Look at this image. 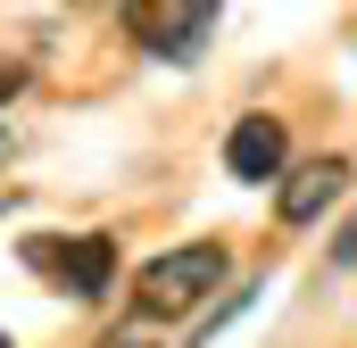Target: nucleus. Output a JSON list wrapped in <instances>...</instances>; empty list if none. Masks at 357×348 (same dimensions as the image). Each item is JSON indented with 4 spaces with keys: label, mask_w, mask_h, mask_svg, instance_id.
<instances>
[{
    "label": "nucleus",
    "mask_w": 357,
    "mask_h": 348,
    "mask_svg": "<svg viewBox=\"0 0 357 348\" xmlns=\"http://www.w3.org/2000/svg\"><path fill=\"white\" fill-rule=\"evenodd\" d=\"M125 33L150 58H199L216 33V8L208 0H150V8H125Z\"/></svg>",
    "instance_id": "nucleus-3"
},
{
    "label": "nucleus",
    "mask_w": 357,
    "mask_h": 348,
    "mask_svg": "<svg viewBox=\"0 0 357 348\" xmlns=\"http://www.w3.org/2000/svg\"><path fill=\"white\" fill-rule=\"evenodd\" d=\"M282 166H291L282 116H233V133H225V174H233V182H274Z\"/></svg>",
    "instance_id": "nucleus-4"
},
{
    "label": "nucleus",
    "mask_w": 357,
    "mask_h": 348,
    "mask_svg": "<svg viewBox=\"0 0 357 348\" xmlns=\"http://www.w3.org/2000/svg\"><path fill=\"white\" fill-rule=\"evenodd\" d=\"M25 265H33L42 282L75 290V299H108V282H116V241H108V232H75V241L33 232V241H25Z\"/></svg>",
    "instance_id": "nucleus-2"
},
{
    "label": "nucleus",
    "mask_w": 357,
    "mask_h": 348,
    "mask_svg": "<svg viewBox=\"0 0 357 348\" xmlns=\"http://www.w3.org/2000/svg\"><path fill=\"white\" fill-rule=\"evenodd\" d=\"M100 348H150V332H142V324H125V332H108Z\"/></svg>",
    "instance_id": "nucleus-7"
},
{
    "label": "nucleus",
    "mask_w": 357,
    "mask_h": 348,
    "mask_svg": "<svg viewBox=\"0 0 357 348\" xmlns=\"http://www.w3.org/2000/svg\"><path fill=\"white\" fill-rule=\"evenodd\" d=\"M341 191H349V158H299V166L282 174L274 216H282V224H316V216H324Z\"/></svg>",
    "instance_id": "nucleus-5"
},
{
    "label": "nucleus",
    "mask_w": 357,
    "mask_h": 348,
    "mask_svg": "<svg viewBox=\"0 0 357 348\" xmlns=\"http://www.w3.org/2000/svg\"><path fill=\"white\" fill-rule=\"evenodd\" d=\"M17 91H25V67H17V58H0V108H8Z\"/></svg>",
    "instance_id": "nucleus-6"
},
{
    "label": "nucleus",
    "mask_w": 357,
    "mask_h": 348,
    "mask_svg": "<svg viewBox=\"0 0 357 348\" xmlns=\"http://www.w3.org/2000/svg\"><path fill=\"white\" fill-rule=\"evenodd\" d=\"M333 258H341V265L357 258V216H349V232H341V249H333Z\"/></svg>",
    "instance_id": "nucleus-8"
},
{
    "label": "nucleus",
    "mask_w": 357,
    "mask_h": 348,
    "mask_svg": "<svg viewBox=\"0 0 357 348\" xmlns=\"http://www.w3.org/2000/svg\"><path fill=\"white\" fill-rule=\"evenodd\" d=\"M0 348H8V332H0Z\"/></svg>",
    "instance_id": "nucleus-9"
},
{
    "label": "nucleus",
    "mask_w": 357,
    "mask_h": 348,
    "mask_svg": "<svg viewBox=\"0 0 357 348\" xmlns=\"http://www.w3.org/2000/svg\"><path fill=\"white\" fill-rule=\"evenodd\" d=\"M233 274V258L216 249V241H183V249H158V258L142 265V282H133V307L142 315H191L216 282Z\"/></svg>",
    "instance_id": "nucleus-1"
}]
</instances>
